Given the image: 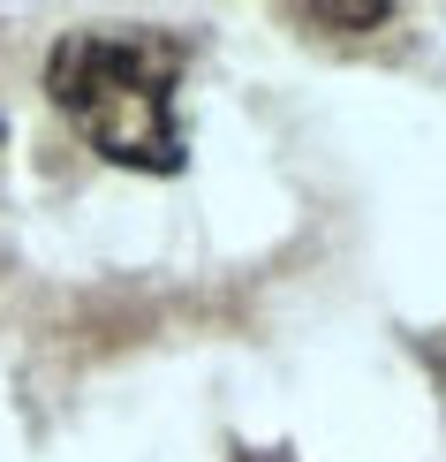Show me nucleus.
<instances>
[{
  "label": "nucleus",
  "mask_w": 446,
  "mask_h": 462,
  "mask_svg": "<svg viewBox=\"0 0 446 462\" xmlns=\"http://www.w3.org/2000/svg\"><path fill=\"white\" fill-rule=\"evenodd\" d=\"M310 23H386V8H303Z\"/></svg>",
  "instance_id": "f03ea898"
},
{
  "label": "nucleus",
  "mask_w": 446,
  "mask_h": 462,
  "mask_svg": "<svg viewBox=\"0 0 446 462\" xmlns=\"http://www.w3.org/2000/svg\"><path fill=\"white\" fill-rule=\"evenodd\" d=\"M182 69L189 38L174 31H68L46 61V91L114 167L174 175L182 167V122H174Z\"/></svg>",
  "instance_id": "f257e3e1"
}]
</instances>
